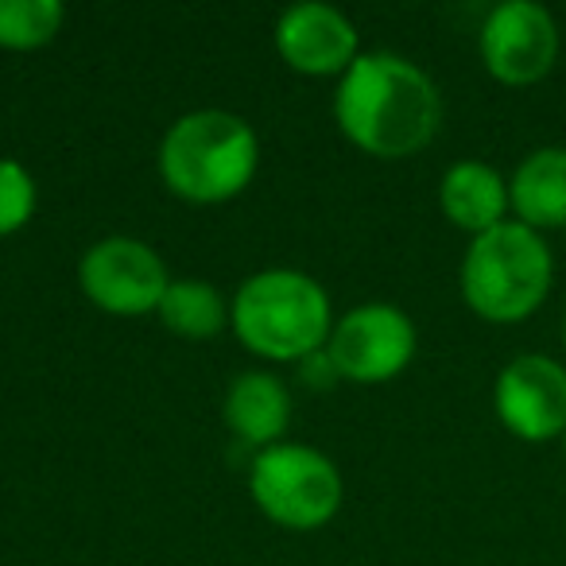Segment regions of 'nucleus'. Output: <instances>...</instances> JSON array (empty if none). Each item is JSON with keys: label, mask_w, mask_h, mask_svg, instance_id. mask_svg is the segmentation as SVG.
I'll use <instances>...</instances> for the list:
<instances>
[{"label": "nucleus", "mask_w": 566, "mask_h": 566, "mask_svg": "<svg viewBox=\"0 0 566 566\" xmlns=\"http://www.w3.org/2000/svg\"><path fill=\"white\" fill-rule=\"evenodd\" d=\"M563 349H566V311H563Z\"/></svg>", "instance_id": "17"}, {"label": "nucleus", "mask_w": 566, "mask_h": 566, "mask_svg": "<svg viewBox=\"0 0 566 566\" xmlns=\"http://www.w3.org/2000/svg\"><path fill=\"white\" fill-rule=\"evenodd\" d=\"M419 349V331L408 311L396 303H361L334 323L326 357L334 373L354 385H385L411 365Z\"/></svg>", "instance_id": "7"}, {"label": "nucleus", "mask_w": 566, "mask_h": 566, "mask_svg": "<svg viewBox=\"0 0 566 566\" xmlns=\"http://www.w3.org/2000/svg\"><path fill=\"white\" fill-rule=\"evenodd\" d=\"M226 423L249 447H275L292 423V392L275 373H241L226 392Z\"/></svg>", "instance_id": "13"}, {"label": "nucleus", "mask_w": 566, "mask_h": 566, "mask_svg": "<svg viewBox=\"0 0 566 566\" xmlns=\"http://www.w3.org/2000/svg\"><path fill=\"white\" fill-rule=\"evenodd\" d=\"M260 140L244 117L229 109L182 113L159 140V175L175 198L218 206L252 182Z\"/></svg>", "instance_id": "3"}, {"label": "nucleus", "mask_w": 566, "mask_h": 566, "mask_svg": "<svg viewBox=\"0 0 566 566\" xmlns=\"http://www.w3.org/2000/svg\"><path fill=\"white\" fill-rule=\"evenodd\" d=\"M558 24L535 0H504L478 32L481 66L501 86H535L558 63Z\"/></svg>", "instance_id": "8"}, {"label": "nucleus", "mask_w": 566, "mask_h": 566, "mask_svg": "<svg viewBox=\"0 0 566 566\" xmlns=\"http://www.w3.org/2000/svg\"><path fill=\"white\" fill-rule=\"evenodd\" d=\"M439 206L442 218L470 237H481L489 229L509 221V179L493 164L481 159H458L439 179Z\"/></svg>", "instance_id": "11"}, {"label": "nucleus", "mask_w": 566, "mask_h": 566, "mask_svg": "<svg viewBox=\"0 0 566 566\" xmlns=\"http://www.w3.org/2000/svg\"><path fill=\"white\" fill-rule=\"evenodd\" d=\"M66 9L59 0H0V48L40 51L63 32Z\"/></svg>", "instance_id": "15"}, {"label": "nucleus", "mask_w": 566, "mask_h": 566, "mask_svg": "<svg viewBox=\"0 0 566 566\" xmlns=\"http://www.w3.org/2000/svg\"><path fill=\"white\" fill-rule=\"evenodd\" d=\"M249 493L275 527L318 532L338 516L346 485L338 465L323 450L303 442H275L252 458Z\"/></svg>", "instance_id": "5"}, {"label": "nucleus", "mask_w": 566, "mask_h": 566, "mask_svg": "<svg viewBox=\"0 0 566 566\" xmlns=\"http://www.w3.org/2000/svg\"><path fill=\"white\" fill-rule=\"evenodd\" d=\"M493 411L520 442H555L566 434V365L547 354H520L496 373Z\"/></svg>", "instance_id": "9"}, {"label": "nucleus", "mask_w": 566, "mask_h": 566, "mask_svg": "<svg viewBox=\"0 0 566 566\" xmlns=\"http://www.w3.org/2000/svg\"><path fill=\"white\" fill-rule=\"evenodd\" d=\"M275 51L295 74L342 78L361 59V35L346 12L307 0L275 20Z\"/></svg>", "instance_id": "10"}, {"label": "nucleus", "mask_w": 566, "mask_h": 566, "mask_svg": "<svg viewBox=\"0 0 566 566\" xmlns=\"http://www.w3.org/2000/svg\"><path fill=\"white\" fill-rule=\"evenodd\" d=\"M326 287L300 268H268L237 287L229 326L249 354L264 361H307L323 354L334 331Z\"/></svg>", "instance_id": "2"}, {"label": "nucleus", "mask_w": 566, "mask_h": 566, "mask_svg": "<svg viewBox=\"0 0 566 566\" xmlns=\"http://www.w3.org/2000/svg\"><path fill=\"white\" fill-rule=\"evenodd\" d=\"M558 442H563V454H566V434H563V439H558Z\"/></svg>", "instance_id": "18"}, {"label": "nucleus", "mask_w": 566, "mask_h": 566, "mask_svg": "<svg viewBox=\"0 0 566 566\" xmlns=\"http://www.w3.org/2000/svg\"><path fill=\"white\" fill-rule=\"evenodd\" d=\"M555 283V256L543 233L504 221L481 237H470L458 287L465 307L493 326L527 323L547 303Z\"/></svg>", "instance_id": "4"}, {"label": "nucleus", "mask_w": 566, "mask_h": 566, "mask_svg": "<svg viewBox=\"0 0 566 566\" xmlns=\"http://www.w3.org/2000/svg\"><path fill=\"white\" fill-rule=\"evenodd\" d=\"M334 120L373 159H411L439 136L442 94L431 74L396 51H361L338 78Z\"/></svg>", "instance_id": "1"}, {"label": "nucleus", "mask_w": 566, "mask_h": 566, "mask_svg": "<svg viewBox=\"0 0 566 566\" xmlns=\"http://www.w3.org/2000/svg\"><path fill=\"white\" fill-rule=\"evenodd\" d=\"M509 206L512 221L535 233L566 229V148L547 144L527 151L509 179Z\"/></svg>", "instance_id": "12"}, {"label": "nucleus", "mask_w": 566, "mask_h": 566, "mask_svg": "<svg viewBox=\"0 0 566 566\" xmlns=\"http://www.w3.org/2000/svg\"><path fill=\"white\" fill-rule=\"evenodd\" d=\"M40 190L24 164L17 159H0V237H12L32 221Z\"/></svg>", "instance_id": "16"}, {"label": "nucleus", "mask_w": 566, "mask_h": 566, "mask_svg": "<svg viewBox=\"0 0 566 566\" xmlns=\"http://www.w3.org/2000/svg\"><path fill=\"white\" fill-rule=\"evenodd\" d=\"M78 287L105 315L140 318L159 311L171 275H167L164 256L140 237H102L82 252Z\"/></svg>", "instance_id": "6"}, {"label": "nucleus", "mask_w": 566, "mask_h": 566, "mask_svg": "<svg viewBox=\"0 0 566 566\" xmlns=\"http://www.w3.org/2000/svg\"><path fill=\"white\" fill-rule=\"evenodd\" d=\"M159 323L187 342H206L229 326V303L206 280H171L159 303Z\"/></svg>", "instance_id": "14"}]
</instances>
